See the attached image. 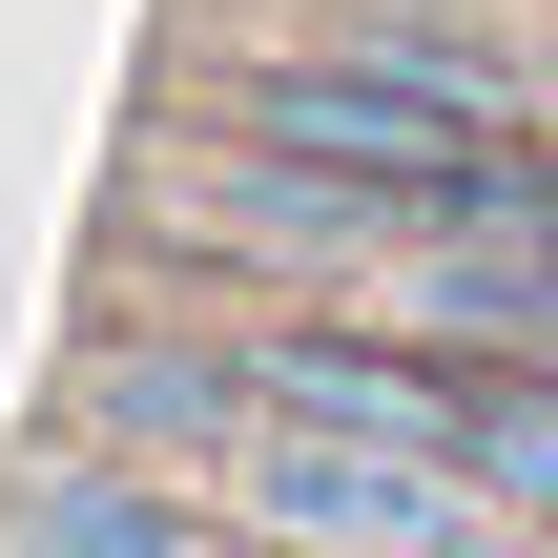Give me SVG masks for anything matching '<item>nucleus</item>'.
<instances>
[{"label": "nucleus", "instance_id": "1", "mask_svg": "<svg viewBox=\"0 0 558 558\" xmlns=\"http://www.w3.org/2000/svg\"><path fill=\"white\" fill-rule=\"evenodd\" d=\"M207 497H228L248 558H476L497 538V476H476V456H435V435H331V414H269Z\"/></svg>", "mask_w": 558, "mask_h": 558}, {"label": "nucleus", "instance_id": "2", "mask_svg": "<svg viewBox=\"0 0 558 558\" xmlns=\"http://www.w3.org/2000/svg\"><path fill=\"white\" fill-rule=\"evenodd\" d=\"M83 435L145 456V476H228L269 435V331H124L104 393H83Z\"/></svg>", "mask_w": 558, "mask_h": 558}, {"label": "nucleus", "instance_id": "3", "mask_svg": "<svg viewBox=\"0 0 558 558\" xmlns=\"http://www.w3.org/2000/svg\"><path fill=\"white\" fill-rule=\"evenodd\" d=\"M0 558H207V518H186V476H145V456H41L21 497H0Z\"/></svg>", "mask_w": 558, "mask_h": 558}, {"label": "nucleus", "instance_id": "4", "mask_svg": "<svg viewBox=\"0 0 558 558\" xmlns=\"http://www.w3.org/2000/svg\"><path fill=\"white\" fill-rule=\"evenodd\" d=\"M476 476H497V518L558 538V393H476Z\"/></svg>", "mask_w": 558, "mask_h": 558}]
</instances>
